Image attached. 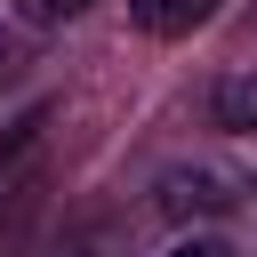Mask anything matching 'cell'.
<instances>
[{
	"instance_id": "cell-3",
	"label": "cell",
	"mask_w": 257,
	"mask_h": 257,
	"mask_svg": "<svg viewBox=\"0 0 257 257\" xmlns=\"http://www.w3.org/2000/svg\"><path fill=\"white\" fill-rule=\"evenodd\" d=\"M169 257H209V249H201V241H193V249H169Z\"/></svg>"
},
{
	"instance_id": "cell-2",
	"label": "cell",
	"mask_w": 257,
	"mask_h": 257,
	"mask_svg": "<svg viewBox=\"0 0 257 257\" xmlns=\"http://www.w3.org/2000/svg\"><path fill=\"white\" fill-rule=\"evenodd\" d=\"M80 8H88V0H48V16H80Z\"/></svg>"
},
{
	"instance_id": "cell-1",
	"label": "cell",
	"mask_w": 257,
	"mask_h": 257,
	"mask_svg": "<svg viewBox=\"0 0 257 257\" xmlns=\"http://www.w3.org/2000/svg\"><path fill=\"white\" fill-rule=\"evenodd\" d=\"M217 8H225V0H128V24H137L145 40H185V32H201Z\"/></svg>"
}]
</instances>
